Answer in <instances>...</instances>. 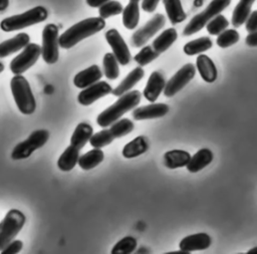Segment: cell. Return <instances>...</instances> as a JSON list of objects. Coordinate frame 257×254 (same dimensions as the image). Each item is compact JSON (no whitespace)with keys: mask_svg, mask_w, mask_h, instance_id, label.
I'll return each instance as SVG.
<instances>
[{"mask_svg":"<svg viewBox=\"0 0 257 254\" xmlns=\"http://www.w3.org/2000/svg\"><path fill=\"white\" fill-rule=\"evenodd\" d=\"M10 88L19 111L32 114L36 109V100L27 79L21 74H15L10 80Z\"/></svg>","mask_w":257,"mask_h":254,"instance_id":"cell-4","label":"cell"},{"mask_svg":"<svg viewBox=\"0 0 257 254\" xmlns=\"http://www.w3.org/2000/svg\"><path fill=\"white\" fill-rule=\"evenodd\" d=\"M93 135L92 126L87 122H80L74 129L71 138H70V145L76 147L77 149L81 150L89 139Z\"/></svg>","mask_w":257,"mask_h":254,"instance_id":"cell-25","label":"cell"},{"mask_svg":"<svg viewBox=\"0 0 257 254\" xmlns=\"http://www.w3.org/2000/svg\"><path fill=\"white\" fill-rule=\"evenodd\" d=\"M49 139V132L47 130H36L32 132L29 137L21 143H18L11 153L13 160L27 159L32 153L43 147Z\"/></svg>","mask_w":257,"mask_h":254,"instance_id":"cell-7","label":"cell"},{"mask_svg":"<svg viewBox=\"0 0 257 254\" xmlns=\"http://www.w3.org/2000/svg\"><path fill=\"white\" fill-rule=\"evenodd\" d=\"M123 6L117 0H109L98 8V14L101 18L107 19L112 16L121 14Z\"/></svg>","mask_w":257,"mask_h":254,"instance_id":"cell-36","label":"cell"},{"mask_svg":"<svg viewBox=\"0 0 257 254\" xmlns=\"http://www.w3.org/2000/svg\"><path fill=\"white\" fill-rule=\"evenodd\" d=\"M86 1V4L89 6V7H92V8H99L101 5H103L104 3H106L107 1L109 0H85Z\"/></svg>","mask_w":257,"mask_h":254,"instance_id":"cell-44","label":"cell"},{"mask_svg":"<svg viewBox=\"0 0 257 254\" xmlns=\"http://www.w3.org/2000/svg\"><path fill=\"white\" fill-rule=\"evenodd\" d=\"M103 73L100 67L96 64L90 65L89 67L79 71L73 77V84L78 88H85L100 80Z\"/></svg>","mask_w":257,"mask_h":254,"instance_id":"cell-18","label":"cell"},{"mask_svg":"<svg viewBox=\"0 0 257 254\" xmlns=\"http://www.w3.org/2000/svg\"><path fill=\"white\" fill-rule=\"evenodd\" d=\"M177 38H178L177 30L174 27H171L164 30L159 36H157V38L153 41L152 46L157 52L161 54L166 50H168L173 45V43L177 40Z\"/></svg>","mask_w":257,"mask_h":254,"instance_id":"cell-27","label":"cell"},{"mask_svg":"<svg viewBox=\"0 0 257 254\" xmlns=\"http://www.w3.org/2000/svg\"><path fill=\"white\" fill-rule=\"evenodd\" d=\"M144 75L145 70L143 69V66H137L120 81L115 88H112L111 93L114 96L122 95L123 93L130 91L144 77Z\"/></svg>","mask_w":257,"mask_h":254,"instance_id":"cell-20","label":"cell"},{"mask_svg":"<svg viewBox=\"0 0 257 254\" xmlns=\"http://www.w3.org/2000/svg\"><path fill=\"white\" fill-rule=\"evenodd\" d=\"M24 214L17 209H11L0 222V252L12 242L25 224Z\"/></svg>","mask_w":257,"mask_h":254,"instance_id":"cell-6","label":"cell"},{"mask_svg":"<svg viewBox=\"0 0 257 254\" xmlns=\"http://www.w3.org/2000/svg\"><path fill=\"white\" fill-rule=\"evenodd\" d=\"M103 159L104 154L101 149L93 148L92 150L79 156L78 166L84 171H89L98 166L103 161Z\"/></svg>","mask_w":257,"mask_h":254,"instance_id":"cell-29","label":"cell"},{"mask_svg":"<svg viewBox=\"0 0 257 254\" xmlns=\"http://www.w3.org/2000/svg\"><path fill=\"white\" fill-rule=\"evenodd\" d=\"M79 151V149L72 145L68 146L57 160L58 169L62 172L71 171L75 167V165L78 164Z\"/></svg>","mask_w":257,"mask_h":254,"instance_id":"cell-24","label":"cell"},{"mask_svg":"<svg viewBox=\"0 0 257 254\" xmlns=\"http://www.w3.org/2000/svg\"><path fill=\"white\" fill-rule=\"evenodd\" d=\"M30 43V36L25 32H20L14 37L6 39L0 43V58L7 57Z\"/></svg>","mask_w":257,"mask_h":254,"instance_id":"cell-17","label":"cell"},{"mask_svg":"<svg viewBox=\"0 0 257 254\" xmlns=\"http://www.w3.org/2000/svg\"><path fill=\"white\" fill-rule=\"evenodd\" d=\"M134 128H135V124L131 119L119 118L110 125L109 131L112 134L114 139H120L128 135L131 132H133Z\"/></svg>","mask_w":257,"mask_h":254,"instance_id":"cell-33","label":"cell"},{"mask_svg":"<svg viewBox=\"0 0 257 254\" xmlns=\"http://www.w3.org/2000/svg\"><path fill=\"white\" fill-rule=\"evenodd\" d=\"M213 158L214 156L212 151L207 148H203L199 150L193 157H191V160L186 168L190 173H197L210 165L213 161Z\"/></svg>","mask_w":257,"mask_h":254,"instance_id":"cell-21","label":"cell"},{"mask_svg":"<svg viewBox=\"0 0 257 254\" xmlns=\"http://www.w3.org/2000/svg\"><path fill=\"white\" fill-rule=\"evenodd\" d=\"M166 78L160 71H153L149 76L147 84L144 88L143 95L150 102H155L164 91L166 86Z\"/></svg>","mask_w":257,"mask_h":254,"instance_id":"cell-15","label":"cell"},{"mask_svg":"<svg viewBox=\"0 0 257 254\" xmlns=\"http://www.w3.org/2000/svg\"><path fill=\"white\" fill-rule=\"evenodd\" d=\"M166 18L163 14L157 13L143 27L138 29L132 36L131 42L134 47L144 46L157 32L165 25Z\"/></svg>","mask_w":257,"mask_h":254,"instance_id":"cell-11","label":"cell"},{"mask_svg":"<svg viewBox=\"0 0 257 254\" xmlns=\"http://www.w3.org/2000/svg\"><path fill=\"white\" fill-rule=\"evenodd\" d=\"M137 240L133 236H125L120 239L111 249V254H131L137 248Z\"/></svg>","mask_w":257,"mask_h":254,"instance_id":"cell-34","label":"cell"},{"mask_svg":"<svg viewBox=\"0 0 257 254\" xmlns=\"http://www.w3.org/2000/svg\"><path fill=\"white\" fill-rule=\"evenodd\" d=\"M167 16L172 24H178L183 22L187 14L183 9L181 0H163Z\"/></svg>","mask_w":257,"mask_h":254,"instance_id":"cell-28","label":"cell"},{"mask_svg":"<svg viewBox=\"0 0 257 254\" xmlns=\"http://www.w3.org/2000/svg\"><path fill=\"white\" fill-rule=\"evenodd\" d=\"M58 45V27L53 23L46 24L42 30L41 56L47 64H54L57 62L59 56Z\"/></svg>","mask_w":257,"mask_h":254,"instance_id":"cell-8","label":"cell"},{"mask_svg":"<svg viewBox=\"0 0 257 254\" xmlns=\"http://www.w3.org/2000/svg\"><path fill=\"white\" fill-rule=\"evenodd\" d=\"M149 148L148 139L145 136H139L123 147L121 154L125 159H133L145 154Z\"/></svg>","mask_w":257,"mask_h":254,"instance_id":"cell-22","label":"cell"},{"mask_svg":"<svg viewBox=\"0 0 257 254\" xmlns=\"http://www.w3.org/2000/svg\"><path fill=\"white\" fill-rule=\"evenodd\" d=\"M102 65H103V73L107 79L113 80L118 77L119 75L118 61L112 52H107L104 54Z\"/></svg>","mask_w":257,"mask_h":254,"instance_id":"cell-32","label":"cell"},{"mask_svg":"<svg viewBox=\"0 0 257 254\" xmlns=\"http://www.w3.org/2000/svg\"><path fill=\"white\" fill-rule=\"evenodd\" d=\"M212 46L213 42L211 38L208 36H203L187 42L184 45L183 50L187 55H196L209 50Z\"/></svg>","mask_w":257,"mask_h":254,"instance_id":"cell-31","label":"cell"},{"mask_svg":"<svg viewBox=\"0 0 257 254\" xmlns=\"http://www.w3.org/2000/svg\"><path fill=\"white\" fill-rule=\"evenodd\" d=\"M230 3L231 0H212L202 12L196 14L189 21L183 30V35L190 36L199 32L212 18L225 10L230 5Z\"/></svg>","mask_w":257,"mask_h":254,"instance_id":"cell-5","label":"cell"},{"mask_svg":"<svg viewBox=\"0 0 257 254\" xmlns=\"http://www.w3.org/2000/svg\"><path fill=\"white\" fill-rule=\"evenodd\" d=\"M191 160V155L183 150H171L164 155V165L169 169L186 167Z\"/></svg>","mask_w":257,"mask_h":254,"instance_id":"cell-23","label":"cell"},{"mask_svg":"<svg viewBox=\"0 0 257 254\" xmlns=\"http://www.w3.org/2000/svg\"><path fill=\"white\" fill-rule=\"evenodd\" d=\"M228 26H229L228 19L224 15L218 14L207 23L206 29L208 33L211 35H219L221 32L226 30Z\"/></svg>","mask_w":257,"mask_h":254,"instance_id":"cell-37","label":"cell"},{"mask_svg":"<svg viewBox=\"0 0 257 254\" xmlns=\"http://www.w3.org/2000/svg\"><path fill=\"white\" fill-rule=\"evenodd\" d=\"M112 87L106 81H97L83 88L77 95V101L84 106L92 104L97 99L111 93Z\"/></svg>","mask_w":257,"mask_h":254,"instance_id":"cell-13","label":"cell"},{"mask_svg":"<svg viewBox=\"0 0 257 254\" xmlns=\"http://www.w3.org/2000/svg\"><path fill=\"white\" fill-rule=\"evenodd\" d=\"M247 254H257V247H254L249 251H247Z\"/></svg>","mask_w":257,"mask_h":254,"instance_id":"cell-46","label":"cell"},{"mask_svg":"<svg viewBox=\"0 0 257 254\" xmlns=\"http://www.w3.org/2000/svg\"><path fill=\"white\" fill-rule=\"evenodd\" d=\"M196 68L206 82H214L217 79L218 71L213 60L206 54H199L196 59Z\"/></svg>","mask_w":257,"mask_h":254,"instance_id":"cell-19","label":"cell"},{"mask_svg":"<svg viewBox=\"0 0 257 254\" xmlns=\"http://www.w3.org/2000/svg\"><path fill=\"white\" fill-rule=\"evenodd\" d=\"M122 24L128 29H135L140 21V5L139 2L130 1L122 10Z\"/></svg>","mask_w":257,"mask_h":254,"instance_id":"cell-30","label":"cell"},{"mask_svg":"<svg viewBox=\"0 0 257 254\" xmlns=\"http://www.w3.org/2000/svg\"><path fill=\"white\" fill-rule=\"evenodd\" d=\"M23 242L21 240H13L0 253L1 254H17L22 250Z\"/></svg>","mask_w":257,"mask_h":254,"instance_id":"cell-40","label":"cell"},{"mask_svg":"<svg viewBox=\"0 0 257 254\" xmlns=\"http://www.w3.org/2000/svg\"><path fill=\"white\" fill-rule=\"evenodd\" d=\"M245 28L249 33L257 30V10H254L250 13L245 22Z\"/></svg>","mask_w":257,"mask_h":254,"instance_id":"cell-41","label":"cell"},{"mask_svg":"<svg viewBox=\"0 0 257 254\" xmlns=\"http://www.w3.org/2000/svg\"><path fill=\"white\" fill-rule=\"evenodd\" d=\"M3 70H4V64L0 61V73H1Z\"/></svg>","mask_w":257,"mask_h":254,"instance_id":"cell-47","label":"cell"},{"mask_svg":"<svg viewBox=\"0 0 257 254\" xmlns=\"http://www.w3.org/2000/svg\"><path fill=\"white\" fill-rule=\"evenodd\" d=\"M40 55L41 46L37 43H29L17 56L11 60L9 68L14 75L22 74L37 62Z\"/></svg>","mask_w":257,"mask_h":254,"instance_id":"cell-9","label":"cell"},{"mask_svg":"<svg viewBox=\"0 0 257 254\" xmlns=\"http://www.w3.org/2000/svg\"><path fill=\"white\" fill-rule=\"evenodd\" d=\"M196 74V67L193 63H186L183 65L167 82L164 88L166 97H172L181 89H183Z\"/></svg>","mask_w":257,"mask_h":254,"instance_id":"cell-10","label":"cell"},{"mask_svg":"<svg viewBox=\"0 0 257 254\" xmlns=\"http://www.w3.org/2000/svg\"><path fill=\"white\" fill-rule=\"evenodd\" d=\"M105 27V20L99 17L85 18L66 29L59 36V45L63 49H69L81 40L92 36Z\"/></svg>","mask_w":257,"mask_h":254,"instance_id":"cell-1","label":"cell"},{"mask_svg":"<svg viewBox=\"0 0 257 254\" xmlns=\"http://www.w3.org/2000/svg\"><path fill=\"white\" fill-rule=\"evenodd\" d=\"M254 1L255 0H239L233 10L231 18V22L235 28L240 27L246 22L251 13V8Z\"/></svg>","mask_w":257,"mask_h":254,"instance_id":"cell-26","label":"cell"},{"mask_svg":"<svg viewBox=\"0 0 257 254\" xmlns=\"http://www.w3.org/2000/svg\"><path fill=\"white\" fill-rule=\"evenodd\" d=\"M142 93L139 90H130L122 95L111 105L102 110L96 117V122L101 128H107L114 121L119 119L124 113L134 109L141 101Z\"/></svg>","mask_w":257,"mask_h":254,"instance_id":"cell-2","label":"cell"},{"mask_svg":"<svg viewBox=\"0 0 257 254\" xmlns=\"http://www.w3.org/2000/svg\"><path fill=\"white\" fill-rule=\"evenodd\" d=\"M245 42L248 46H257V30L249 33L245 38Z\"/></svg>","mask_w":257,"mask_h":254,"instance_id":"cell-43","label":"cell"},{"mask_svg":"<svg viewBox=\"0 0 257 254\" xmlns=\"http://www.w3.org/2000/svg\"><path fill=\"white\" fill-rule=\"evenodd\" d=\"M211 244H212V239L209 236V234L196 233V234H192L184 237L179 244V248L181 250L191 253L193 251L206 250L211 246Z\"/></svg>","mask_w":257,"mask_h":254,"instance_id":"cell-16","label":"cell"},{"mask_svg":"<svg viewBox=\"0 0 257 254\" xmlns=\"http://www.w3.org/2000/svg\"><path fill=\"white\" fill-rule=\"evenodd\" d=\"M48 17V11L43 6L33 7L21 14L12 15L4 18L0 22L1 30L11 32L20 30L45 21Z\"/></svg>","mask_w":257,"mask_h":254,"instance_id":"cell-3","label":"cell"},{"mask_svg":"<svg viewBox=\"0 0 257 254\" xmlns=\"http://www.w3.org/2000/svg\"><path fill=\"white\" fill-rule=\"evenodd\" d=\"M170 110V107L166 103H155L152 102L151 104L135 107L133 110V117L136 120H145V119H152L158 118L166 115Z\"/></svg>","mask_w":257,"mask_h":254,"instance_id":"cell-14","label":"cell"},{"mask_svg":"<svg viewBox=\"0 0 257 254\" xmlns=\"http://www.w3.org/2000/svg\"><path fill=\"white\" fill-rule=\"evenodd\" d=\"M239 38L240 36L236 29H226L218 35L216 43L221 48H227L233 44H236L239 41Z\"/></svg>","mask_w":257,"mask_h":254,"instance_id":"cell-38","label":"cell"},{"mask_svg":"<svg viewBox=\"0 0 257 254\" xmlns=\"http://www.w3.org/2000/svg\"><path fill=\"white\" fill-rule=\"evenodd\" d=\"M130 1H133V2H139V1H141V0H130Z\"/></svg>","mask_w":257,"mask_h":254,"instance_id":"cell-48","label":"cell"},{"mask_svg":"<svg viewBox=\"0 0 257 254\" xmlns=\"http://www.w3.org/2000/svg\"><path fill=\"white\" fill-rule=\"evenodd\" d=\"M159 2H160V0H143L142 1V9L145 12L152 13L157 9Z\"/></svg>","mask_w":257,"mask_h":254,"instance_id":"cell-42","label":"cell"},{"mask_svg":"<svg viewBox=\"0 0 257 254\" xmlns=\"http://www.w3.org/2000/svg\"><path fill=\"white\" fill-rule=\"evenodd\" d=\"M8 5H9V0H0V12L5 11Z\"/></svg>","mask_w":257,"mask_h":254,"instance_id":"cell-45","label":"cell"},{"mask_svg":"<svg viewBox=\"0 0 257 254\" xmlns=\"http://www.w3.org/2000/svg\"><path fill=\"white\" fill-rule=\"evenodd\" d=\"M160 55L159 52H157L152 45H145L143 48L135 55L134 60L140 65L145 66L151 63L153 60L158 58Z\"/></svg>","mask_w":257,"mask_h":254,"instance_id":"cell-35","label":"cell"},{"mask_svg":"<svg viewBox=\"0 0 257 254\" xmlns=\"http://www.w3.org/2000/svg\"><path fill=\"white\" fill-rule=\"evenodd\" d=\"M104 37L108 45L111 47L112 53L114 54L118 63L123 66L127 65L131 62L132 55L127 44L123 40L120 33L116 29L111 28L105 32Z\"/></svg>","mask_w":257,"mask_h":254,"instance_id":"cell-12","label":"cell"},{"mask_svg":"<svg viewBox=\"0 0 257 254\" xmlns=\"http://www.w3.org/2000/svg\"><path fill=\"white\" fill-rule=\"evenodd\" d=\"M114 138L109 130H102L91 136V138L89 139V144L92 148L101 149L111 144Z\"/></svg>","mask_w":257,"mask_h":254,"instance_id":"cell-39","label":"cell"}]
</instances>
